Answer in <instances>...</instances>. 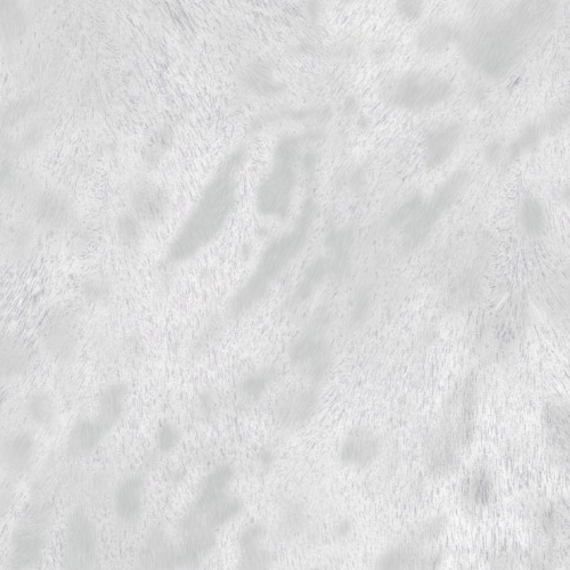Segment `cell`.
Here are the masks:
<instances>
[{
	"label": "cell",
	"mask_w": 570,
	"mask_h": 570,
	"mask_svg": "<svg viewBox=\"0 0 570 570\" xmlns=\"http://www.w3.org/2000/svg\"><path fill=\"white\" fill-rule=\"evenodd\" d=\"M454 86L430 71H409L390 78L381 87L382 99L394 108L425 110L449 99Z\"/></svg>",
	"instance_id": "5b68a950"
},
{
	"label": "cell",
	"mask_w": 570,
	"mask_h": 570,
	"mask_svg": "<svg viewBox=\"0 0 570 570\" xmlns=\"http://www.w3.org/2000/svg\"><path fill=\"white\" fill-rule=\"evenodd\" d=\"M370 309V296L368 293H361L357 297L354 309L352 312V324L357 325L365 320V315H368Z\"/></svg>",
	"instance_id": "f6af8a7d"
},
{
	"label": "cell",
	"mask_w": 570,
	"mask_h": 570,
	"mask_svg": "<svg viewBox=\"0 0 570 570\" xmlns=\"http://www.w3.org/2000/svg\"><path fill=\"white\" fill-rule=\"evenodd\" d=\"M35 231L30 224H15L4 236L2 251L6 259L19 263L26 259L35 246Z\"/></svg>",
	"instance_id": "83f0119b"
},
{
	"label": "cell",
	"mask_w": 570,
	"mask_h": 570,
	"mask_svg": "<svg viewBox=\"0 0 570 570\" xmlns=\"http://www.w3.org/2000/svg\"><path fill=\"white\" fill-rule=\"evenodd\" d=\"M119 240L126 246H135L141 238V227L134 215L126 214L119 218L117 224Z\"/></svg>",
	"instance_id": "60d3db41"
},
{
	"label": "cell",
	"mask_w": 570,
	"mask_h": 570,
	"mask_svg": "<svg viewBox=\"0 0 570 570\" xmlns=\"http://www.w3.org/2000/svg\"><path fill=\"white\" fill-rule=\"evenodd\" d=\"M520 225L531 239H539L547 231V215L539 199L529 197L523 202Z\"/></svg>",
	"instance_id": "1f68e13d"
},
{
	"label": "cell",
	"mask_w": 570,
	"mask_h": 570,
	"mask_svg": "<svg viewBox=\"0 0 570 570\" xmlns=\"http://www.w3.org/2000/svg\"><path fill=\"white\" fill-rule=\"evenodd\" d=\"M32 356L26 342L19 337L0 333V387L18 379L31 365Z\"/></svg>",
	"instance_id": "d6986e66"
},
{
	"label": "cell",
	"mask_w": 570,
	"mask_h": 570,
	"mask_svg": "<svg viewBox=\"0 0 570 570\" xmlns=\"http://www.w3.org/2000/svg\"><path fill=\"white\" fill-rule=\"evenodd\" d=\"M137 570H178L177 543L165 531H156L146 540Z\"/></svg>",
	"instance_id": "ac0fdd59"
},
{
	"label": "cell",
	"mask_w": 570,
	"mask_h": 570,
	"mask_svg": "<svg viewBox=\"0 0 570 570\" xmlns=\"http://www.w3.org/2000/svg\"><path fill=\"white\" fill-rule=\"evenodd\" d=\"M320 407V393L315 387L292 390L275 405L276 423L285 430H296L311 421Z\"/></svg>",
	"instance_id": "4fadbf2b"
},
{
	"label": "cell",
	"mask_w": 570,
	"mask_h": 570,
	"mask_svg": "<svg viewBox=\"0 0 570 570\" xmlns=\"http://www.w3.org/2000/svg\"><path fill=\"white\" fill-rule=\"evenodd\" d=\"M306 521L307 513L303 504L296 501L289 502L285 504L280 513V534L291 539L303 532Z\"/></svg>",
	"instance_id": "836d02e7"
},
{
	"label": "cell",
	"mask_w": 570,
	"mask_h": 570,
	"mask_svg": "<svg viewBox=\"0 0 570 570\" xmlns=\"http://www.w3.org/2000/svg\"><path fill=\"white\" fill-rule=\"evenodd\" d=\"M312 222L313 208L308 207L293 231L284 234L267 248L254 275L232 299L233 315L239 316L250 311L262 300L274 280L279 278L284 268L303 250Z\"/></svg>",
	"instance_id": "3957f363"
},
{
	"label": "cell",
	"mask_w": 570,
	"mask_h": 570,
	"mask_svg": "<svg viewBox=\"0 0 570 570\" xmlns=\"http://www.w3.org/2000/svg\"><path fill=\"white\" fill-rule=\"evenodd\" d=\"M234 479V470L230 466L217 467L202 480L198 495L216 498L230 492Z\"/></svg>",
	"instance_id": "d6a6232c"
},
{
	"label": "cell",
	"mask_w": 570,
	"mask_h": 570,
	"mask_svg": "<svg viewBox=\"0 0 570 570\" xmlns=\"http://www.w3.org/2000/svg\"><path fill=\"white\" fill-rule=\"evenodd\" d=\"M127 396V386L116 382L105 387L97 397L94 417L99 419L109 431L118 425L124 414Z\"/></svg>",
	"instance_id": "cb8c5ba5"
},
{
	"label": "cell",
	"mask_w": 570,
	"mask_h": 570,
	"mask_svg": "<svg viewBox=\"0 0 570 570\" xmlns=\"http://www.w3.org/2000/svg\"><path fill=\"white\" fill-rule=\"evenodd\" d=\"M543 425L553 443L567 446L569 436V407L563 401H551L543 407Z\"/></svg>",
	"instance_id": "f546056e"
},
{
	"label": "cell",
	"mask_w": 570,
	"mask_h": 570,
	"mask_svg": "<svg viewBox=\"0 0 570 570\" xmlns=\"http://www.w3.org/2000/svg\"><path fill=\"white\" fill-rule=\"evenodd\" d=\"M469 181L467 170L455 171L430 198L423 199L417 213L402 227V242L406 251L418 249L427 241L439 219L459 200Z\"/></svg>",
	"instance_id": "8992f818"
},
{
	"label": "cell",
	"mask_w": 570,
	"mask_h": 570,
	"mask_svg": "<svg viewBox=\"0 0 570 570\" xmlns=\"http://www.w3.org/2000/svg\"><path fill=\"white\" fill-rule=\"evenodd\" d=\"M37 443L29 430H15L0 441V476L20 480L34 467Z\"/></svg>",
	"instance_id": "30bf717a"
},
{
	"label": "cell",
	"mask_w": 570,
	"mask_h": 570,
	"mask_svg": "<svg viewBox=\"0 0 570 570\" xmlns=\"http://www.w3.org/2000/svg\"><path fill=\"white\" fill-rule=\"evenodd\" d=\"M178 442L179 433L175 426L166 423V425H162L160 427L157 434V445L160 452H170L174 449Z\"/></svg>",
	"instance_id": "7bdbcfd3"
},
{
	"label": "cell",
	"mask_w": 570,
	"mask_h": 570,
	"mask_svg": "<svg viewBox=\"0 0 570 570\" xmlns=\"http://www.w3.org/2000/svg\"><path fill=\"white\" fill-rule=\"evenodd\" d=\"M423 198L420 195L413 197L409 201L405 202L404 205L396 211V214L392 218V225L396 228H402L410 219L417 213Z\"/></svg>",
	"instance_id": "b9f144b4"
},
{
	"label": "cell",
	"mask_w": 570,
	"mask_h": 570,
	"mask_svg": "<svg viewBox=\"0 0 570 570\" xmlns=\"http://www.w3.org/2000/svg\"><path fill=\"white\" fill-rule=\"evenodd\" d=\"M0 189L10 195L23 190V177L11 159L0 161Z\"/></svg>",
	"instance_id": "74e56055"
},
{
	"label": "cell",
	"mask_w": 570,
	"mask_h": 570,
	"mask_svg": "<svg viewBox=\"0 0 570 570\" xmlns=\"http://www.w3.org/2000/svg\"><path fill=\"white\" fill-rule=\"evenodd\" d=\"M266 529L260 524H251L239 536L238 570H271L274 564L272 552L264 545Z\"/></svg>",
	"instance_id": "9a60e30c"
},
{
	"label": "cell",
	"mask_w": 570,
	"mask_h": 570,
	"mask_svg": "<svg viewBox=\"0 0 570 570\" xmlns=\"http://www.w3.org/2000/svg\"><path fill=\"white\" fill-rule=\"evenodd\" d=\"M39 342L54 363L71 364L75 361L79 344L75 316L64 308L48 313L40 325Z\"/></svg>",
	"instance_id": "9c48e42d"
},
{
	"label": "cell",
	"mask_w": 570,
	"mask_h": 570,
	"mask_svg": "<svg viewBox=\"0 0 570 570\" xmlns=\"http://www.w3.org/2000/svg\"><path fill=\"white\" fill-rule=\"evenodd\" d=\"M463 498L475 508H484L490 504L494 495V482L490 470L484 466L471 469L464 478Z\"/></svg>",
	"instance_id": "484cf974"
},
{
	"label": "cell",
	"mask_w": 570,
	"mask_h": 570,
	"mask_svg": "<svg viewBox=\"0 0 570 570\" xmlns=\"http://www.w3.org/2000/svg\"><path fill=\"white\" fill-rule=\"evenodd\" d=\"M52 520V503L45 495L31 498L13 528L6 570H34L42 563Z\"/></svg>",
	"instance_id": "277c9868"
},
{
	"label": "cell",
	"mask_w": 570,
	"mask_h": 570,
	"mask_svg": "<svg viewBox=\"0 0 570 570\" xmlns=\"http://www.w3.org/2000/svg\"><path fill=\"white\" fill-rule=\"evenodd\" d=\"M568 121V111L559 109L550 112L539 121L528 124L510 143L507 149V156L509 160H517L525 153L532 151L539 145L545 137L551 133H556L561 126H564Z\"/></svg>",
	"instance_id": "5bb4252c"
},
{
	"label": "cell",
	"mask_w": 570,
	"mask_h": 570,
	"mask_svg": "<svg viewBox=\"0 0 570 570\" xmlns=\"http://www.w3.org/2000/svg\"><path fill=\"white\" fill-rule=\"evenodd\" d=\"M176 543L178 570H194L199 568L215 550L217 535L206 529L179 531Z\"/></svg>",
	"instance_id": "2e32d148"
},
{
	"label": "cell",
	"mask_w": 570,
	"mask_h": 570,
	"mask_svg": "<svg viewBox=\"0 0 570 570\" xmlns=\"http://www.w3.org/2000/svg\"><path fill=\"white\" fill-rule=\"evenodd\" d=\"M382 451V441L377 430L358 425L348 430L339 446L338 459L345 467L354 470L368 469Z\"/></svg>",
	"instance_id": "8fae6325"
},
{
	"label": "cell",
	"mask_w": 570,
	"mask_h": 570,
	"mask_svg": "<svg viewBox=\"0 0 570 570\" xmlns=\"http://www.w3.org/2000/svg\"><path fill=\"white\" fill-rule=\"evenodd\" d=\"M32 223L47 231L68 230L76 221V211L68 197L57 191H42L29 205Z\"/></svg>",
	"instance_id": "7c38bea8"
},
{
	"label": "cell",
	"mask_w": 570,
	"mask_h": 570,
	"mask_svg": "<svg viewBox=\"0 0 570 570\" xmlns=\"http://www.w3.org/2000/svg\"><path fill=\"white\" fill-rule=\"evenodd\" d=\"M454 32L450 27L433 26L421 31L418 38L419 50L434 53L444 50L452 42Z\"/></svg>",
	"instance_id": "e575fe53"
},
{
	"label": "cell",
	"mask_w": 570,
	"mask_h": 570,
	"mask_svg": "<svg viewBox=\"0 0 570 570\" xmlns=\"http://www.w3.org/2000/svg\"><path fill=\"white\" fill-rule=\"evenodd\" d=\"M272 380V370H260L252 373L242 381L239 387V395L248 403L256 402L266 392Z\"/></svg>",
	"instance_id": "d590c367"
},
{
	"label": "cell",
	"mask_w": 570,
	"mask_h": 570,
	"mask_svg": "<svg viewBox=\"0 0 570 570\" xmlns=\"http://www.w3.org/2000/svg\"><path fill=\"white\" fill-rule=\"evenodd\" d=\"M462 128L459 124L439 127L431 132L425 142V162L430 170L446 164L460 144Z\"/></svg>",
	"instance_id": "44dd1931"
},
{
	"label": "cell",
	"mask_w": 570,
	"mask_h": 570,
	"mask_svg": "<svg viewBox=\"0 0 570 570\" xmlns=\"http://www.w3.org/2000/svg\"><path fill=\"white\" fill-rule=\"evenodd\" d=\"M330 312L321 309L317 312L307 329L293 342L290 358L293 365L313 385L320 384L331 370L333 353L325 331L329 328Z\"/></svg>",
	"instance_id": "52a82bcc"
},
{
	"label": "cell",
	"mask_w": 570,
	"mask_h": 570,
	"mask_svg": "<svg viewBox=\"0 0 570 570\" xmlns=\"http://www.w3.org/2000/svg\"><path fill=\"white\" fill-rule=\"evenodd\" d=\"M166 197L156 186L144 184L133 194V207L136 218L144 222L156 223L166 213Z\"/></svg>",
	"instance_id": "4316f807"
},
{
	"label": "cell",
	"mask_w": 570,
	"mask_h": 570,
	"mask_svg": "<svg viewBox=\"0 0 570 570\" xmlns=\"http://www.w3.org/2000/svg\"><path fill=\"white\" fill-rule=\"evenodd\" d=\"M80 293L88 304L102 305L110 297V288L101 279H86L81 282Z\"/></svg>",
	"instance_id": "f35d334b"
},
{
	"label": "cell",
	"mask_w": 570,
	"mask_h": 570,
	"mask_svg": "<svg viewBox=\"0 0 570 570\" xmlns=\"http://www.w3.org/2000/svg\"><path fill=\"white\" fill-rule=\"evenodd\" d=\"M480 290V280L475 272L466 271L454 279L446 295V305L455 309L474 303Z\"/></svg>",
	"instance_id": "4dcf8cb0"
},
{
	"label": "cell",
	"mask_w": 570,
	"mask_h": 570,
	"mask_svg": "<svg viewBox=\"0 0 570 570\" xmlns=\"http://www.w3.org/2000/svg\"><path fill=\"white\" fill-rule=\"evenodd\" d=\"M396 7L398 14L407 21H417L422 14L421 2L407 0V2H398Z\"/></svg>",
	"instance_id": "ee69618b"
},
{
	"label": "cell",
	"mask_w": 570,
	"mask_h": 570,
	"mask_svg": "<svg viewBox=\"0 0 570 570\" xmlns=\"http://www.w3.org/2000/svg\"><path fill=\"white\" fill-rule=\"evenodd\" d=\"M36 103L37 100L34 97H24V99L5 105L2 112H0L2 126L13 127L18 124V122L28 116V113L34 110Z\"/></svg>",
	"instance_id": "8d00e7d4"
},
{
	"label": "cell",
	"mask_w": 570,
	"mask_h": 570,
	"mask_svg": "<svg viewBox=\"0 0 570 570\" xmlns=\"http://www.w3.org/2000/svg\"><path fill=\"white\" fill-rule=\"evenodd\" d=\"M260 462L265 464V466L267 463H272L273 462V455L271 453L265 452V454H263L262 458H260Z\"/></svg>",
	"instance_id": "bcb514c9"
},
{
	"label": "cell",
	"mask_w": 570,
	"mask_h": 570,
	"mask_svg": "<svg viewBox=\"0 0 570 570\" xmlns=\"http://www.w3.org/2000/svg\"><path fill=\"white\" fill-rule=\"evenodd\" d=\"M306 570H323V569L320 568V567H313V568H309V569H306Z\"/></svg>",
	"instance_id": "7dc6e473"
},
{
	"label": "cell",
	"mask_w": 570,
	"mask_h": 570,
	"mask_svg": "<svg viewBox=\"0 0 570 570\" xmlns=\"http://www.w3.org/2000/svg\"><path fill=\"white\" fill-rule=\"evenodd\" d=\"M550 3H519L515 10L480 21L470 31L469 61L491 78L507 75L548 22Z\"/></svg>",
	"instance_id": "6da1fadb"
},
{
	"label": "cell",
	"mask_w": 570,
	"mask_h": 570,
	"mask_svg": "<svg viewBox=\"0 0 570 570\" xmlns=\"http://www.w3.org/2000/svg\"><path fill=\"white\" fill-rule=\"evenodd\" d=\"M97 551L93 519L84 509L72 510L65 526L61 570H96Z\"/></svg>",
	"instance_id": "ba28073f"
},
{
	"label": "cell",
	"mask_w": 570,
	"mask_h": 570,
	"mask_svg": "<svg viewBox=\"0 0 570 570\" xmlns=\"http://www.w3.org/2000/svg\"><path fill=\"white\" fill-rule=\"evenodd\" d=\"M23 413L32 426L52 433L59 425V411L54 398L45 390L30 393L23 404Z\"/></svg>",
	"instance_id": "603a6c76"
},
{
	"label": "cell",
	"mask_w": 570,
	"mask_h": 570,
	"mask_svg": "<svg viewBox=\"0 0 570 570\" xmlns=\"http://www.w3.org/2000/svg\"><path fill=\"white\" fill-rule=\"evenodd\" d=\"M45 142V132L40 126H32L24 132L12 148L16 154L36 151Z\"/></svg>",
	"instance_id": "ab89813d"
},
{
	"label": "cell",
	"mask_w": 570,
	"mask_h": 570,
	"mask_svg": "<svg viewBox=\"0 0 570 570\" xmlns=\"http://www.w3.org/2000/svg\"><path fill=\"white\" fill-rule=\"evenodd\" d=\"M144 498L145 484L141 477L129 476L121 480L113 498L118 518L126 524L136 523L143 512Z\"/></svg>",
	"instance_id": "ffe728a7"
},
{
	"label": "cell",
	"mask_w": 570,
	"mask_h": 570,
	"mask_svg": "<svg viewBox=\"0 0 570 570\" xmlns=\"http://www.w3.org/2000/svg\"><path fill=\"white\" fill-rule=\"evenodd\" d=\"M330 276V267L327 257H320L314 260V262L306 268L305 273L301 276V279L293 291L291 298L289 299V308H297L301 305L307 303L311 299L317 290L322 287V284Z\"/></svg>",
	"instance_id": "d4e9b609"
},
{
	"label": "cell",
	"mask_w": 570,
	"mask_h": 570,
	"mask_svg": "<svg viewBox=\"0 0 570 570\" xmlns=\"http://www.w3.org/2000/svg\"><path fill=\"white\" fill-rule=\"evenodd\" d=\"M434 559L421 555L409 543H397L380 553L374 561V570H423Z\"/></svg>",
	"instance_id": "7402d4cb"
},
{
	"label": "cell",
	"mask_w": 570,
	"mask_h": 570,
	"mask_svg": "<svg viewBox=\"0 0 570 570\" xmlns=\"http://www.w3.org/2000/svg\"><path fill=\"white\" fill-rule=\"evenodd\" d=\"M233 201L234 186L231 177L222 175L216 178L182 232L171 244L168 252L169 262H184L213 240L230 214Z\"/></svg>",
	"instance_id": "7a4b0ae2"
},
{
	"label": "cell",
	"mask_w": 570,
	"mask_h": 570,
	"mask_svg": "<svg viewBox=\"0 0 570 570\" xmlns=\"http://www.w3.org/2000/svg\"><path fill=\"white\" fill-rule=\"evenodd\" d=\"M110 431L95 417H86L73 423L65 445L70 459L80 460L99 449Z\"/></svg>",
	"instance_id": "e0dca14e"
},
{
	"label": "cell",
	"mask_w": 570,
	"mask_h": 570,
	"mask_svg": "<svg viewBox=\"0 0 570 570\" xmlns=\"http://www.w3.org/2000/svg\"><path fill=\"white\" fill-rule=\"evenodd\" d=\"M28 29V13L21 4L14 0H0V36L13 42L26 35Z\"/></svg>",
	"instance_id": "f1b7e54d"
}]
</instances>
